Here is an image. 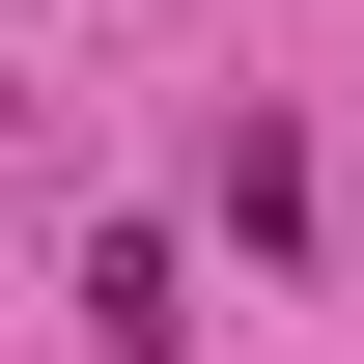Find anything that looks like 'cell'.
<instances>
[{
	"label": "cell",
	"mask_w": 364,
	"mask_h": 364,
	"mask_svg": "<svg viewBox=\"0 0 364 364\" xmlns=\"http://www.w3.org/2000/svg\"><path fill=\"white\" fill-rule=\"evenodd\" d=\"M85 364H196V252H168V225L85 252Z\"/></svg>",
	"instance_id": "cell-1"
}]
</instances>
